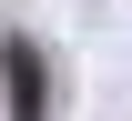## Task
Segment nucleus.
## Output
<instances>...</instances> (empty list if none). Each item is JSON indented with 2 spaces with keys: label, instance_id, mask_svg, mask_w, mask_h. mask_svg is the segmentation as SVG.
Listing matches in <instances>:
<instances>
[{
  "label": "nucleus",
  "instance_id": "f257e3e1",
  "mask_svg": "<svg viewBox=\"0 0 132 121\" xmlns=\"http://www.w3.org/2000/svg\"><path fill=\"white\" fill-rule=\"evenodd\" d=\"M0 71H10V121H51V81H41V51L31 40H10Z\"/></svg>",
  "mask_w": 132,
  "mask_h": 121
}]
</instances>
